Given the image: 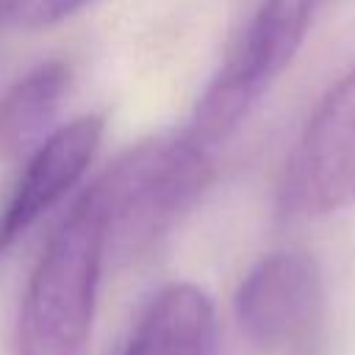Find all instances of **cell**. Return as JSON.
Here are the masks:
<instances>
[{
	"label": "cell",
	"mask_w": 355,
	"mask_h": 355,
	"mask_svg": "<svg viewBox=\"0 0 355 355\" xmlns=\"http://www.w3.org/2000/svg\"><path fill=\"white\" fill-rule=\"evenodd\" d=\"M211 147L191 130L155 136L119 155L89 189L105 230V252L133 255L194 205L211 180Z\"/></svg>",
	"instance_id": "cell-1"
},
{
	"label": "cell",
	"mask_w": 355,
	"mask_h": 355,
	"mask_svg": "<svg viewBox=\"0 0 355 355\" xmlns=\"http://www.w3.org/2000/svg\"><path fill=\"white\" fill-rule=\"evenodd\" d=\"M322 313V280L305 252L263 255L236 291V319L244 336L269 352L308 344Z\"/></svg>",
	"instance_id": "cell-5"
},
{
	"label": "cell",
	"mask_w": 355,
	"mask_h": 355,
	"mask_svg": "<svg viewBox=\"0 0 355 355\" xmlns=\"http://www.w3.org/2000/svg\"><path fill=\"white\" fill-rule=\"evenodd\" d=\"M103 136L100 116H80L53 130L28 158L14 191L0 208V258L44 216L86 172Z\"/></svg>",
	"instance_id": "cell-6"
},
{
	"label": "cell",
	"mask_w": 355,
	"mask_h": 355,
	"mask_svg": "<svg viewBox=\"0 0 355 355\" xmlns=\"http://www.w3.org/2000/svg\"><path fill=\"white\" fill-rule=\"evenodd\" d=\"M103 261V214L86 191L50 236L28 280L17 316V355L86 352Z\"/></svg>",
	"instance_id": "cell-2"
},
{
	"label": "cell",
	"mask_w": 355,
	"mask_h": 355,
	"mask_svg": "<svg viewBox=\"0 0 355 355\" xmlns=\"http://www.w3.org/2000/svg\"><path fill=\"white\" fill-rule=\"evenodd\" d=\"M89 0H17V17L19 22L31 28H44L53 22H61L64 17L83 8Z\"/></svg>",
	"instance_id": "cell-9"
},
{
	"label": "cell",
	"mask_w": 355,
	"mask_h": 355,
	"mask_svg": "<svg viewBox=\"0 0 355 355\" xmlns=\"http://www.w3.org/2000/svg\"><path fill=\"white\" fill-rule=\"evenodd\" d=\"M69 83L64 61H44L0 94V153L31 155L44 139Z\"/></svg>",
	"instance_id": "cell-8"
},
{
	"label": "cell",
	"mask_w": 355,
	"mask_h": 355,
	"mask_svg": "<svg viewBox=\"0 0 355 355\" xmlns=\"http://www.w3.org/2000/svg\"><path fill=\"white\" fill-rule=\"evenodd\" d=\"M324 0H261L236 47L197 103L189 128L208 147L225 139L280 78Z\"/></svg>",
	"instance_id": "cell-3"
},
{
	"label": "cell",
	"mask_w": 355,
	"mask_h": 355,
	"mask_svg": "<svg viewBox=\"0 0 355 355\" xmlns=\"http://www.w3.org/2000/svg\"><path fill=\"white\" fill-rule=\"evenodd\" d=\"M286 214L322 216L355 202V64L319 100L288 158Z\"/></svg>",
	"instance_id": "cell-4"
},
{
	"label": "cell",
	"mask_w": 355,
	"mask_h": 355,
	"mask_svg": "<svg viewBox=\"0 0 355 355\" xmlns=\"http://www.w3.org/2000/svg\"><path fill=\"white\" fill-rule=\"evenodd\" d=\"M17 8V0H0V19L8 14V11H14Z\"/></svg>",
	"instance_id": "cell-10"
},
{
	"label": "cell",
	"mask_w": 355,
	"mask_h": 355,
	"mask_svg": "<svg viewBox=\"0 0 355 355\" xmlns=\"http://www.w3.org/2000/svg\"><path fill=\"white\" fill-rule=\"evenodd\" d=\"M214 305L191 283H172L155 294L139 319L125 355H214Z\"/></svg>",
	"instance_id": "cell-7"
}]
</instances>
